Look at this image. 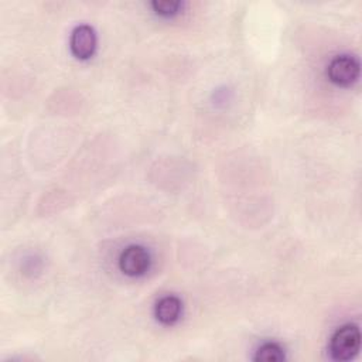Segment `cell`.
<instances>
[{
  "label": "cell",
  "mask_w": 362,
  "mask_h": 362,
  "mask_svg": "<svg viewBox=\"0 0 362 362\" xmlns=\"http://www.w3.org/2000/svg\"><path fill=\"white\" fill-rule=\"evenodd\" d=\"M328 78L338 86H349L359 76V62L352 55H338L327 68Z\"/></svg>",
  "instance_id": "7a4b0ae2"
},
{
  "label": "cell",
  "mask_w": 362,
  "mask_h": 362,
  "mask_svg": "<svg viewBox=\"0 0 362 362\" xmlns=\"http://www.w3.org/2000/svg\"><path fill=\"white\" fill-rule=\"evenodd\" d=\"M150 266V256L147 250L139 245L127 246L119 257L120 270L130 277L141 276Z\"/></svg>",
  "instance_id": "3957f363"
},
{
  "label": "cell",
  "mask_w": 362,
  "mask_h": 362,
  "mask_svg": "<svg viewBox=\"0 0 362 362\" xmlns=\"http://www.w3.org/2000/svg\"><path fill=\"white\" fill-rule=\"evenodd\" d=\"M361 346L358 325L346 324L338 328L329 341V354L335 361H349L356 356Z\"/></svg>",
  "instance_id": "6da1fadb"
},
{
  "label": "cell",
  "mask_w": 362,
  "mask_h": 362,
  "mask_svg": "<svg viewBox=\"0 0 362 362\" xmlns=\"http://www.w3.org/2000/svg\"><path fill=\"white\" fill-rule=\"evenodd\" d=\"M182 7L181 1H170V0H164V1H151V8L156 14L161 16V17H173L175 16L180 8Z\"/></svg>",
  "instance_id": "52a82bcc"
},
{
  "label": "cell",
  "mask_w": 362,
  "mask_h": 362,
  "mask_svg": "<svg viewBox=\"0 0 362 362\" xmlns=\"http://www.w3.org/2000/svg\"><path fill=\"white\" fill-rule=\"evenodd\" d=\"M181 300L175 296H165L160 298L154 307V315L156 318L165 325L174 324L181 314Z\"/></svg>",
  "instance_id": "5b68a950"
},
{
  "label": "cell",
  "mask_w": 362,
  "mask_h": 362,
  "mask_svg": "<svg viewBox=\"0 0 362 362\" xmlns=\"http://www.w3.org/2000/svg\"><path fill=\"white\" fill-rule=\"evenodd\" d=\"M284 359L286 356H284L283 348L274 342L263 344L255 355V361H262V362H280Z\"/></svg>",
  "instance_id": "8992f818"
},
{
  "label": "cell",
  "mask_w": 362,
  "mask_h": 362,
  "mask_svg": "<svg viewBox=\"0 0 362 362\" xmlns=\"http://www.w3.org/2000/svg\"><path fill=\"white\" fill-rule=\"evenodd\" d=\"M72 54L79 59H88L96 49L95 30L88 24H81L74 28L69 40Z\"/></svg>",
  "instance_id": "277c9868"
}]
</instances>
